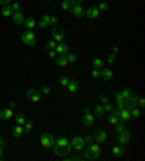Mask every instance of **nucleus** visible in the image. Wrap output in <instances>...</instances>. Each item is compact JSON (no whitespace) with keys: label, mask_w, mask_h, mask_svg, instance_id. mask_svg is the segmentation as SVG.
<instances>
[{"label":"nucleus","mask_w":145,"mask_h":161,"mask_svg":"<svg viewBox=\"0 0 145 161\" xmlns=\"http://www.w3.org/2000/svg\"><path fill=\"white\" fill-rule=\"evenodd\" d=\"M102 154V148H100V144L97 142H91L89 144L87 149L84 151V158L86 160H97Z\"/></svg>","instance_id":"1"},{"label":"nucleus","mask_w":145,"mask_h":161,"mask_svg":"<svg viewBox=\"0 0 145 161\" xmlns=\"http://www.w3.org/2000/svg\"><path fill=\"white\" fill-rule=\"evenodd\" d=\"M21 39H22V42L25 44V45H28V47H35V45H36V35L33 34V31L26 29L25 32L22 34Z\"/></svg>","instance_id":"2"},{"label":"nucleus","mask_w":145,"mask_h":161,"mask_svg":"<svg viewBox=\"0 0 145 161\" xmlns=\"http://www.w3.org/2000/svg\"><path fill=\"white\" fill-rule=\"evenodd\" d=\"M54 142H55V138L51 134H42L41 135V145L44 147V148H46V149H51L52 148V145H54Z\"/></svg>","instance_id":"3"},{"label":"nucleus","mask_w":145,"mask_h":161,"mask_svg":"<svg viewBox=\"0 0 145 161\" xmlns=\"http://www.w3.org/2000/svg\"><path fill=\"white\" fill-rule=\"evenodd\" d=\"M52 39H54L55 42H62L64 41V36H65V32H64V29L62 28H60L58 25L52 26Z\"/></svg>","instance_id":"4"},{"label":"nucleus","mask_w":145,"mask_h":161,"mask_svg":"<svg viewBox=\"0 0 145 161\" xmlns=\"http://www.w3.org/2000/svg\"><path fill=\"white\" fill-rule=\"evenodd\" d=\"M41 92H38V90L35 89H29L28 92H26V97H28V100H31V102L33 103H38L39 100H41Z\"/></svg>","instance_id":"5"},{"label":"nucleus","mask_w":145,"mask_h":161,"mask_svg":"<svg viewBox=\"0 0 145 161\" xmlns=\"http://www.w3.org/2000/svg\"><path fill=\"white\" fill-rule=\"evenodd\" d=\"M84 145H86V141H84V138H81V136H74V138L71 140V147L74 149H77V151L84 149Z\"/></svg>","instance_id":"6"},{"label":"nucleus","mask_w":145,"mask_h":161,"mask_svg":"<svg viewBox=\"0 0 145 161\" xmlns=\"http://www.w3.org/2000/svg\"><path fill=\"white\" fill-rule=\"evenodd\" d=\"M84 16L89 19H97L100 16V10L97 9V6H91L87 10H84Z\"/></svg>","instance_id":"7"},{"label":"nucleus","mask_w":145,"mask_h":161,"mask_svg":"<svg viewBox=\"0 0 145 161\" xmlns=\"http://www.w3.org/2000/svg\"><path fill=\"white\" fill-rule=\"evenodd\" d=\"M70 12L73 13V16L79 17V19H81V17H84V9L81 4H73L70 9Z\"/></svg>","instance_id":"8"},{"label":"nucleus","mask_w":145,"mask_h":161,"mask_svg":"<svg viewBox=\"0 0 145 161\" xmlns=\"http://www.w3.org/2000/svg\"><path fill=\"white\" fill-rule=\"evenodd\" d=\"M138 99H139V94H132L129 99L125 100V107L126 109H132V107L138 106Z\"/></svg>","instance_id":"9"},{"label":"nucleus","mask_w":145,"mask_h":161,"mask_svg":"<svg viewBox=\"0 0 145 161\" xmlns=\"http://www.w3.org/2000/svg\"><path fill=\"white\" fill-rule=\"evenodd\" d=\"M118 141H119V145L125 147L126 144H129V141H131V134H129L126 129L123 132H120L119 136H118Z\"/></svg>","instance_id":"10"},{"label":"nucleus","mask_w":145,"mask_h":161,"mask_svg":"<svg viewBox=\"0 0 145 161\" xmlns=\"http://www.w3.org/2000/svg\"><path fill=\"white\" fill-rule=\"evenodd\" d=\"M93 138H94V141L97 144H103V142L108 141V134H106V131L100 129V131H97L94 135H93Z\"/></svg>","instance_id":"11"},{"label":"nucleus","mask_w":145,"mask_h":161,"mask_svg":"<svg viewBox=\"0 0 145 161\" xmlns=\"http://www.w3.org/2000/svg\"><path fill=\"white\" fill-rule=\"evenodd\" d=\"M55 142H57V144L60 145V147H62V148L65 149V151H67L68 154L71 153L73 147H71V142H70L68 140H65V138H57V140H55Z\"/></svg>","instance_id":"12"},{"label":"nucleus","mask_w":145,"mask_h":161,"mask_svg":"<svg viewBox=\"0 0 145 161\" xmlns=\"http://www.w3.org/2000/svg\"><path fill=\"white\" fill-rule=\"evenodd\" d=\"M118 118H119V121H123V122H128V121H131V112H129V109H126V107H123V109H119V113H118Z\"/></svg>","instance_id":"13"},{"label":"nucleus","mask_w":145,"mask_h":161,"mask_svg":"<svg viewBox=\"0 0 145 161\" xmlns=\"http://www.w3.org/2000/svg\"><path fill=\"white\" fill-rule=\"evenodd\" d=\"M15 115H13V109L10 107H6V109H2L0 110V119L2 121H9V119H12Z\"/></svg>","instance_id":"14"},{"label":"nucleus","mask_w":145,"mask_h":161,"mask_svg":"<svg viewBox=\"0 0 145 161\" xmlns=\"http://www.w3.org/2000/svg\"><path fill=\"white\" fill-rule=\"evenodd\" d=\"M25 134H26L25 128L22 126V125H17V123H16V126L12 128V135L15 136V138H22V136L25 135Z\"/></svg>","instance_id":"15"},{"label":"nucleus","mask_w":145,"mask_h":161,"mask_svg":"<svg viewBox=\"0 0 145 161\" xmlns=\"http://www.w3.org/2000/svg\"><path fill=\"white\" fill-rule=\"evenodd\" d=\"M94 121H96V116H93L91 113H84V116L81 118V122H83L84 126H91V125H94Z\"/></svg>","instance_id":"16"},{"label":"nucleus","mask_w":145,"mask_h":161,"mask_svg":"<svg viewBox=\"0 0 145 161\" xmlns=\"http://www.w3.org/2000/svg\"><path fill=\"white\" fill-rule=\"evenodd\" d=\"M112 154H113V157H116V158L123 157L125 155V147H122V145H113Z\"/></svg>","instance_id":"17"},{"label":"nucleus","mask_w":145,"mask_h":161,"mask_svg":"<svg viewBox=\"0 0 145 161\" xmlns=\"http://www.w3.org/2000/svg\"><path fill=\"white\" fill-rule=\"evenodd\" d=\"M100 77H102V78H104L106 81L112 80V78H113V71L110 70V68H104L103 67L102 70H100Z\"/></svg>","instance_id":"18"},{"label":"nucleus","mask_w":145,"mask_h":161,"mask_svg":"<svg viewBox=\"0 0 145 161\" xmlns=\"http://www.w3.org/2000/svg\"><path fill=\"white\" fill-rule=\"evenodd\" d=\"M12 19L16 25H23V22H25V16H23L22 12H13Z\"/></svg>","instance_id":"19"},{"label":"nucleus","mask_w":145,"mask_h":161,"mask_svg":"<svg viewBox=\"0 0 145 161\" xmlns=\"http://www.w3.org/2000/svg\"><path fill=\"white\" fill-rule=\"evenodd\" d=\"M67 89H68V92L70 93H79L80 92V89H81V86L77 83V81H74V80H71L70 83H68V86H67Z\"/></svg>","instance_id":"20"},{"label":"nucleus","mask_w":145,"mask_h":161,"mask_svg":"<svg viewBox=\"0 0 145 161\" xmlns=\"http://www.w3.org/2000/svg\"><path fill=\"white\" fill-rule=\"evenodd\" d=\"M55 63H57L58 67H67V65H68V59H67V55H65V54L57 55V58H55Z\"/></svg>","instance_id":"21"},{"label":"nucleus","mask_w":145,"mask_h":161,"mask_svg":"<svg viewBox=\"0 0 145 161\" xmlns=\"http://www.w3.org/2000/svg\"><path fill=\"white\" fill-rule=\"evenodd\" d=\"M55 52L58 55H62V54H67L68 52V45L65 42H58L57 44V48H55Z\"/></svg>","instance_id":"22"},{"label":"nucleus","mask_w":145,"mask_h":161,"mask_svg":"<svg viewBox=\"0 0 145 161\" xmlns=\"http://www.w3.org/2000/svg\"><path fill=\"white\" fill-rule=\"evenodd\" d=\"M23 26H25L28 31H33V28L36 26V21H35L32 16H31V17H26L25 22H23Z\"/></svg>","instance_id":"23"},{"label":"nucleus","mask_w":145,"mask_h":161,"mask_svg":"<svg viewBox=\"0 0 145 161\" xmlns=\"http://www.w3.org/2000/svg\"><path fill=\"white\" fill-rule=\"evenodd\" d=\"M0 12H2V15H3L4 17H10L13 15V9H12V6H10V4H3Z\"/></svg>","instance_id":"24"},{"label":"nucleus","mask_w":145,"mask_h":161,"mask_svg":"<svg viewBox=\"0 0 145 161\" xmlns=\"http://www.w3.org/2000/svg\"><path fill=\"white\" fill-rule=\"evenodd\" d=\"M51 149H52V151H54L57 155H61V157H64V155H67V154H68L65 149L62 148V147H60L57 142H54V145H52V148H51Z\"/></svg>","instance_id":"25"},{"label":"nucleus","mask_w":145,"mask_h":161,"mask_svg":"<svg viewBox=\"0 0 145 161\" xmlns=\"http://www.w3.org/2000/svg\"><path fill=\"white\" fill-rule=\"evenodd\" d=\"M13 118H15V121H16L17 125H22V126H23V125H25V122L28 121V119H26V116L23 113H17V115H15Z\"/></svg>","instance_id":"26"},{"label":"nucleus","mask_w":145,"mask_h":161,"mask_svg":"<svg viewBox=\"0 0 145 161\" xmlns=\"http://www.w3.org/2000/svg\"><path fill=\"white\" fill-rule=\"evenodd\" d=\"M113 128H115V131L118 132V134H120V132H123L125 129H126V122H123V121H119V122L116 123Z\"/></svg>","instance_id":"27"},{"label":"nucleus","mask_w":145,"mask_h":161,"mask_svg":"<svg viewBox=\"0 0 145 161\" xmlns=\"http://www.w3.org/2000/svg\"><path fill=\"white\" fill-rule=\"evenodd\" d=\"M91 64H93V67H94L96 70H102L103 65H104V63H103V59H102V58H94Z\"/></svg>","instance_id":"28"},{"label":"nucleus","mask_w":145,"mask_h":161,"mask_svg":"<svg viewBox=\"0 0 145 161\" xmlns=\"http://www.w3.org/2000/svg\"><path fill=\"white\" fill-rule=\"evenodd\" d=\"M108 122H109V125H112V126H115L116 123L119 122V118H118L116 115H113L112 112H110V115L108 116Z\"/></svg>","instance_id":"29"},{"label":"nucleus","mask_w":145,"mask_h":161,"mask_svg":"<svg viewBox=\"0 0 145 161\" xmlns=\"http://www.w3.org/2000/svg\"><path fill=\"white\" fill-rule=\"evenodd\" d=\"M129 112H131V118L133 119H138V118H141V110L137 107H132V109H129Z\"/></svg>","instance_id":"30"},{"label":"nucleus","mask_w":145,"mask_h":161,"mask_svg":"<svg viewBox=\"0 0 145 161\" xmlns=\"http://www.w3.org/2000/svg\"><path fill=\"white\" fill-rule=\"evenodd\" d=\"M70 81H71V78H70V77H67V76H61L60 78H58V83H60L62 87H67Z\"/></svg>","instance_id":"31"},{"label":"nucleus","mask_w":145,"mask_h":161,"mask_svg":"<svg viewBox=\"0 0 145 161\" xmlns=\"http://www.w3.org/2000/svg\"><path fill=\"white\" fill-rule=\"evenodd\" d=\"M71 2L70 0H62V3H61V9L62 10H65V12H70V9H71Z\"/></svg>","instance_id":"32"},{"label":"nucleus","mask_w":145,"mask_h":161,"mask_svg":"<svg viewBox=\"0 0 145 161\" xmlns=\"http://www.w3.org/2000/svg\"><path fill=\"white\" fill-rule=\"evenodd\" d=\"M104 109H103V106L102 105H99V106H96L94 107V116H104Z\"/></svg>","instance_id":"33"},{"label":"nucleus","mask_w":145,"mask_h":161,"mask_svg":"<svg viewBox=\"0 0 145 161\" xmlns=\"http://www.w3.org/2000/svg\"><path fill=\"white\" fill-rule=\"evenodd\" d=\"M120 94H122V97L126 100V99H129L131 96H132L133 92H132V89H125V90H122V92H120Z\"/></svg>","instance_id":"34"},{"label":"nucleus","mask_w":145,"mask_h":161,"mask_svg":"<svg viewBox=\"0 0 145 161\" xmlns=\"http://www.w3.org/2000/svg\"><path fill=\"white\" fill-rule=\"evenodd\" d=\"M45 48L48 50V51H51V50H55V48H57V42H55L54 39H50V41L45 44Z\"/></svg>","instance_id":"35"},{"label":"nucleus","mask_w":145,"mask_h":161,"mask_svg":"<svg viewBox=\"0 0 145 161\" xmlns=\"http://www.w3.org/2000/svg\"><path fill=\"white\" fill-rule=\"evenodd\" d=\"M67 59H68V64H74L77 61V55L73 54V52H67Z\"/></svg>","instance_id":"36"},{"label":"nucleus","mask_w":145,"mask_h":161,"mask_svg":"<svg viewBox=\"0 0 145 161\" xmlns=\"http://www.w3.org/2000/svg\"><path fill=\"white\" fill-rule=\"evenodd\" d=\"M109 7H110V6H109V3H106V2H102V3L97 6V9H99L100 12H108Z\"/></svg>","instance_id":"37"},{"label":"nucleus","mask_w":145,"mask_h":161,"mask_svg":"<svg viewBox=\"0 0 145 161\" xmlns=\"http://www.w3.org/2000/svg\"><path fill=\"white\" fill-rule=\"evenodd\" d=\"M23 128H25V132H31V131L33 129V123H32V122H28V121H26L25 125H23Z\"/></svg>","instance_id":"38"},{"label":"nucleus","mask_w":145,"mask_h":161,"mask_svg":"<svg viewBox=\"0 0 145 161\" xmlns=\"http://www.w3.org/2000/svg\"><path fill=\"white\" fill-rule=\"evenodd\" d=\"M10 6H12L13 12H22V4L21 3H13V4H10Z\"/></svg>","instance_id":"39"},{"label":"nucleus","mask_w":145,"mask_h":161,"mask_svg":"<svg viewBox=\"0 0 145 161\" xmlns=\"http://www.w3.org/2000/svg\"><path fill=\"white\" fill-rule=\"evenodd\" d=\"M50 93H51V87H50V86H42L41 94H50Z\"/></svg>","instance_id":"40"},{"label":"nucleus","mask_w":145,"mask_h":161,"mask_svg":"<svg viewBox=\"0 0 145 161\" xmlns=\"http://www.w3.org/2000/svg\"><path fill=\"white\" fill-rule=\"evenodd\" d=\"M103 109H104V112H112L113 110V105H110V103H104L103 105Z\"/></svg>","instance_id":"41"},{"label":"nucleus","mask_w":145,"mask_h":161,"mask_svg":"<svg viewBox=\"0 0 145 161\" xmlns=\"http://www.w3.org/2000/svg\"><path fill=\"white\" fill-rule=\"evenodd\" d=\"M116 109H123L125 107V100H116Z\"/></svg>","instance_id":"42"},{"label":"nucleus","mask_w":145,"mask_h":161,"mask_svg":"<svg viewBox=\"0 0 145 161\" xmlns=\"http://www.w3.org/2000/svg\"><path fill=\"white\" fill-rule=\"evenodd\" d=\"M99 99H100V102H102V105H104V103H108L109 102V99H108V96H106V94H100L99 96Z\"/></svg>","instance_id":"43"},{"label":"nucleus","mask_w":145,"mask_h":161,"mask_svg":"<svg viewBox=\"0 0 145 161\" xmlns=\"http://www.w3.org/2000/svg\"><path fill=\"white\" fill-rule=\"evenodd\" d=\"M58 23V17L57 16H51L50 17V25L51 26H55Z\"/></svg>","instance_id":"44"},{"label":"nucleus","mask_w":145,"mask_h":161,"mask_svg":"<svg viewBox=\"0 0 145 161\" xmlns=\"http://www.w3.org/2000/svg\"><path fill=\"white\" fill-rule=\"evenodd\" d=\"M91 77H93V78H100V70H93V71H91Z\"/></svg>","instance_id":"45"},{"label":"nucleus","mask_w":145,"mask_h":161,"mask_svg":"<svg viewBox=\"0 0 145 161\" xmlns=\"http://www.w3.org/2000/svg\"><path fill=\"white\" fill-rule=\"evenodd\" d=\"M138 106L141 107V109L145 107V100H144V97H141V96H139V99H138Z\"/></svg>","instance_id":"46"},{"label":"nucleus","mask_w":145,"mask_h":161,"mask_svg":"<svg viewBox=\"0 0 145 161\" xmlns=\"http://www.w3.org/2000/svg\"><path fill=\"white\" fill-rule=\"evenodd\" d=\"M57 52H55V50H51V51H48V57H50V58H52V59H55L57 58Z\"/></svg>","instance_id":"47"},{"label":"nucleus","mask_w":145,"mask_h":161,"mask_svg":"<svg viewBox=\"0 0 145 161\" xmlns=\"http://www.w3.org/2000/svg\"><path fill=\"white\" fill-rule=\"evenodd\" d=\"M115 61H116V55H115V54H110V55L108 57V63H109V64H113Z\"/></svg>","instance_id":"48"},{"label":"nucleus","mask_w":145,"mask_h":161,"mask_svg":"<svg viewBox=\"0 0 145 161\" xmlns=\"http://www.w3.org/2000/svg\"><path fill=\"white\" fill-rule=\"evenodd\" d=\"M84 141H86V144H91V142H94V138H93V135H87Z\"/></svg>","instance_id":"49"},{"label":"nucleus","mask_w":145,"mask_h":161,"mask_svg":"<svg viewBox=\"0 0 145 161\" xmlns=\"http://www.w3.org/2000/svg\"><path fill=\"white\" fill-rule=\"evenodd\" d=\"M113 96H115L116 100H125V99L122 97V94H120V92H115V93H113Z\"/></svg>","instance_id":"50"},{"label":"nucleus","mask_w":145,"mask_h":161,"mask_svg":"<svg viewBox=\"0 0 145 161\" xmlns=\"http://www.w3.org/2000/svg\"><path fill=\"white\" fill-rule=\"evenodd\" d=\"M50 15H44V16H42V21H44V22H45V23H46V25H50Z\"/></svg>","instance_id":"51"},{"label":"nucleus","mask_w":145,"mask_h":161,"mask_svg":"<svg viewBox=\"0 0 145 161\" xmlns=\"http://www.w3.org/2000/svg\"><path fill=\"white\" fill-rule=\"evenodd\" d=\"M36 25L39 26V28H41V29H44V28H46V26H48V25H46V23H45V22L42 21V19H41V21H39V23H36Z\"/></svg>","instance_id":"52"},{"label":"nucleus","mask_w":145,"mask_h":161,"mask_svg":"<svg viewBox=\"0 0 145 161\" xmlns=\"http://www.w3.org/2000/svg\"><path fill=\"white\" fill-rule=\"evenodd\" d=\"M71 4H81L84 2V0H70Z\"/></svg>","instance_id":"53"},{"label":"nucleus","mask_w":145,"mask_h":161,"mask_svg":"<svg viewBox=\"0 0 145 161\" xmlns=\"http://www.w3.org/2000/svg\"><path fill=\"white\" fill-rule=\"evenodd\" d=\"M0 147H3V148L6 147V141H4L3 138H0Z\"/></svg>","instance_id":"54"},{"label":"nucleus","mask_w":145,"mask_h":161,"mask_svg":"<svg viewBox=\"0 0 145 161\" xmlns=\"http://www.w3.org/2000/svg\"><path fill=\"white\" fill-rule=\"evenodd\" d=\"M9 107H10V109H15V107H16V103H15V102H10V103H9Z\"/></svg>","instance_id":"55"},{"label":"nucleus","mask_w":145,"mask_h":161,"mask_svg":"<svg viewBox=\"0 0 145 161\" xmlns=\"http://www.w3.org/2000/svg\"><path fill=\"white\" fill-rule=\"evenodd\" d=\"M9 2H10V0H0V4H2V6H3V4H9Z\"/></svg>","instance_id":"56"},{"label":"nucleus","mask_w":145,"mask_h":161,"mask_svg":"<svg viewBox=\"0 0 145 161\" xmlns=\"http://www.w3.org/2000/svg\"><path fill=\"white\" fill-rule=\"evenodd\" d=\"M118 51H119V48H118V47H112V52H113V54H116Z\"/></svg>","instance_id":"57"},{"label":"nucleus","mask_w":145,"mask_h":161,"mask_svg":"<svg viewBox=\"0 0 145 161\" xmlns=\"http://www.w3.org/2000/svg\"><path fill=\"white\" fill-rule=\"evenodd\" d=\"M84 113H90V107H84Z\"/></svg>","instance_id":"58"},{"label":"nucleus","mask_w":145,"mask_h":161,"mask_svg":"<svg viewBox=\"0 0 145 161\" xmlns=\"http://www.w3.org/2000/svg\"><path fill=\"white\" fill-rule=\"evenodd\" d=\"M3 153H4V148H3V147H0V157L3 155Z\"/></svg>","instance_id":"59"},{"label":"nucleus","mask_w":145,"mask_h":161,"mask_svg":"<svg viewBox=\"0 0 145 161\" xmlns=\"http://www.w3.org/2000/svg\"><path fill=\"white\" fill-rule=\"evenodd\" d=\"M45 2H51V0H45Z\"/></svg>","instance_id":"60"}]
</instances>
